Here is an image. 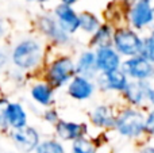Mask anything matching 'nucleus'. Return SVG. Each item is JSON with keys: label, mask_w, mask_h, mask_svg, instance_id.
Instances as JSON below:
<instances>
[{"label": "nucleus", "mask_w": 154, "mask_h": 153, "mask_svg": "<svg viewBox=\"0 0 154 153\" xmlns=\"http://www.w3.org/2000/svg\"><path fill=\"white\" fill-rule=\"evenodd\" d=\"M42 56V49L37 41L26 39L19 42L12 52V61L20 69L34 68L39 62Z\"/></svg>", "instance_id": "obj_1"}, {"label": "nucleus", "mask_w": 154, "mask_h": 153, "mask_svg": "<svg viewBox=\"0 0 154 153\" xmlns=\"http://www.w3.org/2000/svg\"><path fill=\"white\" fill-rule=\"evenodd\" d=\"M115 125L122 136L137 137L145 130V117L139 111L127 110L120 114L118 119H115Z\"/></svg>", "instance_id": "obj_2"}, {"label": "nucleus", "mask_w": 154, "mask_h": 153, "mask_svg": "<svg viewBox=\"0 0 154 153\" xmlns=\"http://www.w3.org/2000/svg\"><path fill=\"white\" fill-rule=\"evenodd\" d=\"M115 49L125 56H137L142 48V39L134 31L120 29L114 35Z\"/></svg>", "instance_id": "obj_3"}, {"label": "nucleus", "mask_w": 154, "mask_h": 153, "mask_svg": "<svg viewBox=\"0 0 154 153\" xmlns=\"http://www.w3.org/2000/svg\"><path fill=\"white\" fill-rule=\"evenodd\" d=\"M75 72L76 67L72 60L68 57H61L50 65L48 72V79L53 86H62L68 80H70Z\"/></svg>", "instance_id": "obj_4"}, {"label": "nucleus", "mask_w": 154, "mask_h": 153, "mask_svg": "<svg viewBox=\"0 0 154 153\" xmlns=\"http://www.w3.org/2000/svg\"><path fill=\"white\" fill-rule=\"evenodd\" d=\"M123 72L133 77L134 80H143L153 72L152 62L141 56H134L123 64Z\"/></svg>", "instance_id": "obj_5"}, {"label": "nucleus", "mask_w": 154, "mask_h": 153, "mask_svg": "<svg viewBox=\"0 0 154 153\" xmlns=\"http://www.w3.org/2000/svg\"><path fill=\"white\" fill-rule=\"evenodd\" d=\"M12 140L20 151L30 152L37 148V145L39 144V136L35 132V129L29 126H23L19 127V129H14Z\"/></svg>", "instance_id": "obj_6"}, {"label": "nucleus", "mask_w": 154, "mask_h": 153, "mask_svg": "<svg viewBox=\"0 0 154 153\" xmlns=\"http://www.w3.org/2000/svg\"><path fill=\"white\" fill-rule=\"evenodd\" d=\"M95 58H96L97 70H100V72H108V70L116 69V68H119V64H120L119 54L111 46L99 48Z\"/></svg>", "instance_id": "obj_7"}, {"label": "nucleus", "mask_w": 154, "mask_h": 153, "mask_svg": "<svg viewBox=\"0 0 154 153\" xmlns=\"http://www.w3.org/2000/svg\"><path fill=\"white\" fill-rule=\"evenodd\" d=\"M56 16L58 19V26L64 30L65 33H75L80 27L79 15L75 12L70 5L68 4H60L56 8Z\"/></svg>", "instance_id": "obj_8"}, {"label": "nucleus", "mask_w": 154, "mask_h": 153, "mask_svg": "<svg viewBox=\"0 0 154 153\" xmlns=\"http://www.w3.org/2000/svg\"><path fill=\"white\" fill-rule=\"evenodd\" d=\"M131 23L135 27H145L152 23V5L150 0H137L130 12Z\"/></svg>", "instance_id": "obj_9"}, {"label": "nucleus", "mask_w": 154, "mask_h": 153, "mask_svg": "<svg viewBox=\"0 0 154 153\" xmlns=\"http://www.w3.org/2000/svg\"><path fill=\"white\" fill-rule=\"evenodd\" d=\"M93 84L89 81V79L84 76H77L70 81L68 87V94L76 100H85L93 94Z\"/></svg>", "instance_id": "obj_10"}, {"label": "nucleus", "mask_w": 154, "mask_h": 153, "mask_svg": "<svg viewBox=\"0 0 154 153\" xmlns=\"http://www.w3.org/2000/svg\"><path fill=\"white\" fill-rule=\"evenodd\" d=\"M104 75L100 77L101 87L107 89H115V91H123V88L127 84V75L119 68L116 69L108 70V72H103Z\"/></svg>", "instance_id": "obj_11"}, {"label": "nucleus", "mask_w": 154, "mask_h": 153, "mask_svg": "<svg viewBox=\"0 0 154 153\" xmlns=\"http://www.w3.org/2000/svg\"><path fill=\"white\" fill-rule=\"evenodd\" d=\"M57 127V134L62 138V140H76V138L82 137L85 133V125L75 123V122H65L58 121L56 125Z\"/></svg>", "instance_id": "obj_12"}, {"label": "nucleus", "mask_w": 154, "mask_h": 153, "mask_svg": "<svg viewBox=\"0 0 154 153\" xmlns=\"http://www.w3.org/2000/svg\"><path fill=\"white\" fill-rule=\"evenodd\" d=\"M76 70L81 76L87 79H92L97 72V67H96V58L95 54L92 52H85L80 56L79 61L76 65Z\"/></svg>", "instance_id": "obj_13"}, {"label": "nucleus", "mask_w": 154, "mask_h": 153, "mask_svg": "<svg viewBox=\"0 0 154 153\" xmlns=\"http://www.w3.org/2000/svg\"><path fill=\"white\" fill-rule=\"evenodd\" d=\"M27 115L24 113L23 107L19 103H8L7 107V125L14 129L26 126Z\"/></svg>", "instance_id": "obj_14"}, {"label": "nucleus", "mask_w": 154, "mask_h": 153, "mask_svg": "<svg viewBox=\"0 0 154 153\" xmlns=\"http://www.w3.org/2000/svg\"><path fill=\"white\" fill-rule=\"evenodd\" d=\"M31 96L39 105L49 106L53 102V89H51V87L49 84L45 83L35 84L31 89Z\"/></svg>", "instance_id": "obj_15"}, {"label": "nucleus", "mask_w": 154, "mask_h": 153, "mask_svg": "<svg viewBox=\"0 0 154 153\" xmlns=\"http://www.w3.org/2000/svg\"><path fill=\"white\" fill-rule=\"evenodd\" d=\"M125 91L126 98L128 99V102L134 103V105H139L142 100L145 99V89L142 87L141 80H137V81H127L126 87L123 88Z\"/></svg>", "instance_id": "obj_16"}, {"label": "nucleus", "mask_w": 154, "mask_h": 153, "mask_svg": "<svg viewBox=\"0 0 154 153\" xmlns=\"http://www.w3.org/2000/svg\"><path fill=\"white\" fill-rule=\"evenodd\" d=\"M93 123L101 127H108L115 123V118L112 115V111L106 106H99L95 108L92 114H91Z\"/></svg>", "instance_id": "obj_17"}, {"label": "nucleus", "mask_w": 154, "mask_h": 153, "mask_svg": "<svg viewBox=\"0 0 154 153\" xmlns=\"http://www.w3.org/2000/svg\"><path fill=\"white\" fill-rule=\"evenodd\" d=\"M41 29L43 30L46 35H50V37L56 38L58 41H65L66 39V35L65 31L58 26V23L53 20L50 18H42L41 19Z\"/></svg>", "instance_id": "obj_18"}, {"label": "nucleus", "mask_w": 154, "mask_h": 153, "mask_svg": "<svg viewBox=\"0 0 154 153\" xmlns=\"http://www.w3.org/2000/svg\"><path fill=\"white\" fill-rule=\"evenodd\" d=\"M92 42L95 43L97 48H103V46H111V42H112L111 30H109L107 26L99 27V29L96 30V34H95V37H93Z\"/></svg>", "instance_id": "obj_19"}, {"label": "nucleus", "mask_w": 154, "mask_h": 153, "mask_svg": "<svg viewBox=\"0 0 154 153\" xmlns=\"http://www.w3.org/2000/svg\"><path fill=\"white\" fill-rule=\"evenodd\" d=\"M80 27L87 33H95L99 29V20L91 12H84L79 16Z\"/></svg>", "instance_id": "obj_20"}, {"label": "nucleus", "mask_w": 154, "mask_h": 153, "mask_svg": "<svg viewBox=\"0 0 154 153\" xmlns=\"http://www.w3.org/2000/svg\"><path fill=\"white\" fill-rule=\"evenodd\" d=\"M37 153H65L64 148L57 141H43L37 145Z\"/></svg>", "instance_id": "obj_21"}, {"label": "nucleus", "mask_w": 154, "mask_h": 153, "mask_svg": "<svg viewBox=\"0 0 154 153\" xmlns=\"http://www.w3.org/2000/svg\"><path fill=\"white\" fill-rule=\"evenodd\" d=\"M73 153H95V146L88 140L80 137L73 142Z\"/></svg>", "instance_id": "obj_22"}, {"label": "nucleus", "mask_w": 154, "mask_h": 153, "mask_svg": "<svg viewBox=\"0 0 154 153\" xmlns=\"http://www.w3.org/2000/svg\"><path fill=\"white\" fill-rule=\"evenodd\" d=\"M141 83H142V87H143V89H145V96L154 105V70L146 79L141 80Z\"/></svg>", "instance_id": "obj_23"}, {"label": "nucleus", "mask_w": 154, "mask_h": 153, "mask_svg": "<svg viewBox=\"0 0 154 153\" xmlns=\"http://www.w3.org/2000/svg\"><path fill=\"white\" fill-rule=\"evenodd\" d=\"M139 56L143 57L149 62H154V48L149 43V41H142V48L139 50Z\"/></svg>", "instance_id": "obj_24"}, {"label": "nucleus", "mask_w": 154, "mask_h": 153, "mask_svg": "<svg viewBox=\"0 0 154 153\" xmlns=\"http://www.w3.org/2000/svg\"><path fill=\"white\" fill-rule=\"evenodd\" d=\"M8 100L4 98H0V126H5L7 125V107H8Z\"/></svg>", "instance_id": "obj_25"}, {"label": "nucleus", "mask_w": 154, "mask_h": 153, "mask_svg": "<svg viewBox=\"0 0 154 153\" xmlns=\"http://www.w3.org/2000/svg\"><path fill=\"white\" fill-rule=\"evenodd\" d=\"M145 130H147L149 133L154 134V110L145 119Z\"/></svg>", "instance_id": "obj_26"}, {"label": "nucleus", "mask_w": 154, "mask_h": 153, "mask_svg": "<svg viewBox=\"0 0 154 153\" xmlns=\"http://www.w3.org/2000/svg\"><path fill=\"white\" fill-rule=\"evenodd\" d=\"M45 118H46V121H49V122H56V121H58L57 113H56L54 110H49V111H46Z\"/></svg>", "instance_id": "obj_27"}, {"label": "nucleus", "mask_w": 154, "mask_h": 153, "mask_svg": "<svg viewBox=\"0 0 154 153\" xmlns=\"http://www.w3.org/2000/svg\"><path fill=\"white\" fill-rule=\"evenodd\" d=\"M5 61H7V58H5V54H4V53H2V52H0V67H2V65L4 64Z\"/></svg>", "instance_id": "obj_28"}, {"label": "nucleus", "mask_w": 154, "mask_h": 153, "mask_svg": "<svg viewBox=\"0 0 154 153\" xmlns=\"http://www.w3.org/2000/svg\"><path fill=\"white\" fill-rule=\"evenodd\" d=\"M146 39H147V41H149V43H150V45H152V46H153V48H154V31L152 33V35H150V37H149V38H146Z\"/></svg>", "instance_id": "obj_29"}, {"label": "nucleus", "mask_w": 154, "mask_h": 153, "mask_svg": "<svg viewBox=\"0 0 154 153\" xmlns=\"http://www.w3.org/2000/svg\"><path fill=\"white\" fill-rule=\"evenodd\" d=\"M77 2H79V0H62V3H64V4H68V5H72Z\"/></svg>", "instance_id": "obj_30"}, {"label": "nucleus", "mask_w": 154, "mask_h": 153, "mask_svg": "<svg viewBox=\"0 0 154 153\" xmlns=\"http://www.w3.org/2000/svg\"><path fill=\"white\" fill-rule=\"evenodd\" d=\"M141 153H154V148H145Z\"/></svg>", "instance_id": "obj_31"}, {"label": "nucleus", "mask_w": 154, "mask_h": 153, "mask_svg": "<svg viewBox=\"0 0 154 153\" xmlns=\"http://www.w3.org/2000/svg\"><path fill=\"white\" fill-rule=\"evenodd\" d=\"M152 23H154V8H152Z\"/></svg>", "instance_id": "obj_32"}, {"label": "nucleus", "mask_w": 154, "mask_h": 153, "mask_svg": "<svg viewBox=\"0 0 154 153\" xmlns=\"http://www.w3.org/2000/svg\"><path fill=\"white\" fill-rule=\"evenodd\" d=\"M3 34V26H2V23H0V35Z\"/></svg>", "instance_id": "obj_33"}, {"label": "nucleus", "mask_w": 154, "mask_h": 153, "mask_svg": "<svg viewBox=\"0 0 154 153\" xmlns=\"http://www.w3.org/2000/svg\"><path fill=\"white\" fill-rule=\"evenodd\" d=\"M39 2H46V0H39Z\"/></svg>", "instance_id": "obj_34"}]
</instances>
